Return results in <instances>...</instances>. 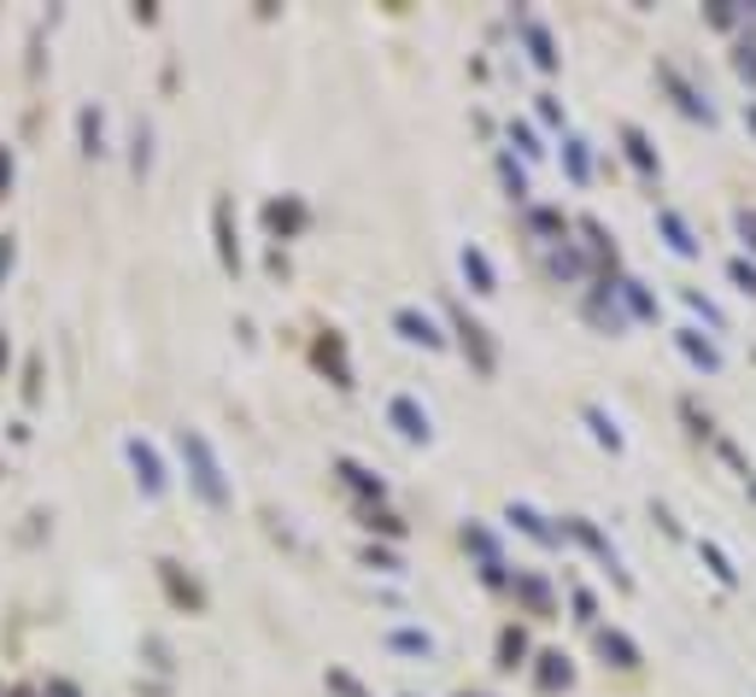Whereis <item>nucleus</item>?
<instances>
[{
	"label": "nucleus",
	"instance_id": "1",
	"mask_svg": "<svg viewBox=\"0 0 756 697\" xmlns=\"http://www.w3.org/2000/svg\"><path fill=\"white\" fill-rule=\"evenodd\" d=\"M182 463H188V481H194L200 499L212 510H229V481H223V463H217V451L200 428H182Z\"/></svg>",
	"mask_w": 756,
	"mask_h": 697
},
{
	"label": "nucleus",
	"instance_id": "2",
	"mask_svg": "<svg viewBox=\"0 0 756 697\" xmlns=\"http://www.w3.org/2000/svg\"><path fill=\"white\" fill-rule=\"evenodd\" d=\"M452 328H458L463 352L476 358V369H481V376H493V369H499V352H493V340H487V328H481L476 317H463V311H452Z\"/></svg>",
	"mask_w": 756,
	"mask_h": 697
},
{
	"label": "nucleus",
	"instance_id": "3",
	"mask_svg": "<svg viewBox=\"0 0 756 697\" xmlns=\"http://www.w3.org/2000/svg\"><path fill=\"white\" fill-rule=\"evenodd\" d=\"M387 422H394L405 440H417V445H422L428 434H435V428H428V410H422L417 399H405V393H399L394 404H387Z\"/></svg>",
	"mask_w": 756,
	"mask_h": 697
},
{
	"label": "nucleus",
	"instance_id": "4",
	"mask_svg": "<svg viewBox=\"0 0 756 697\" xmlns=\"http://www.w3.org/2000/svg\"><path fill=\"white\" fill-rule=\"evenodd\" d=\"M394 328H399V335L411 340V346H428V352H440V346H446V335L435 328V317L411 311V305H405V311H394Z\"/></svg>",
	"mask_w": 756,
	"mask_h": 697
},
{
	"label": "nucleus",
	"instance_id": "5",
	"mask_svg": "<svg viewBox=\"0 0 756 697\" xmlns=\"http://www.w3.org/2000/svg\"><path fill=\"white\" fill-rule=\"evenodd\" d=\"M674 346H681V352H686L692 363H698L704 376H715V369H722V346H715V340H704L698 328H681V335H674Z\"/></svg>",
	"mask_w": 756,
	"mask_h": 697
},
{
	"label": "nucleus",
	"instance_id": "6",
	"mask_svg": "<svg viewBox=\"0 0 756 697\" xmlns=\"http://www.w3.org/2000/svg\"><path fill=\"white\" fill-rule=\"evenodd\" d=\"M212 229H217V258H223V270H241V246H235V229H229V199L212 205Z\"/></svg>",
	"mask_w": 756,
	"mask_h": 697
},
{
	"label": "nucleus",
	"instance_id": "7",
	"mask_svg": "<svg viewBox=\"0 0 756 697\" xmlns=\"http://www.w3.org/2000/svg\"><path fill=\"white\" fill-rule=\"evenodd\" d=\"M130 463H135V475H141V486H147V499H159V492H165V469H159V458H153V445H141V440H130Z\"/></svg>",
	"mask_w": 756,
	"mask_h": 697
},
{
	"label": "nucleus",
	"instance_id": "8",
	"mask_svg": "<svg viewBox=\"0 0 756 697\" xmlns=\"http://www.w3.org/2000/svg\"><path fill=\"white\" fill-rule=\"evenodd\" d=\"M599 650H604V663H616V668H640V645L616 627H599Z\"/></svg>",
	"mask_w": 756,
	"mask_h": 697
},
{
	"label": "nucleus",
	"instance_id": "9",
	"mask_svg": "<svg viewBox=\"0 0 756 697\" xmlns=\"http://www.w3.org/2000/svg\"><path fill=\"white\" fill-rule=\"evenodd\" d=\"M463 276H469L476 294H499V276H493V264H487L481 246H463Z\"/></svg>",
	"mask_w": 756,
	"mask_h": 697
},
{
	"label": "nucleus",
	"instance_id": "10",
	"mask_svg": "<svg viewBox=\"0 0 756 697\" xmlns=\"http://www.w3.org/2000/svg\"><path fill=\"white\" fill-rule=\"evenodd\" d=\"M569 533H575V540H581V545L592 551V557H604L610 568H616V551H610V540H604V533H599V527H592L586 516H575V522H569ZM616 581H627V574H622V568H616Z\"/></svg>",
	"mask_w": 756,
	"mask_h": 697
},
{
	"label": "nucleus",
	"instance_id": "11",
	"mask_svg": "<svg viewBox=\"0 0 756 697\" xmlns=\"http://www.w3.org/2000/svg\"><path fill=\"white\" fill-rule=\"evenodd\" d=\"M510 522H517L528 540H540V545H558V527H545L540 510H528V504H510Z\"/></svg>",
	"mask_w": 756,
	"mask_h": 697
},
{
	"label": "nucleus",
	"instance_id": "12",
	"mask_svg": "<svg viewBox=\"0 0 756 697\" xmlns=\"http://www.w3.org/2000/svg\"><path fill=\"white\" fill-rule=\"evenodd\" d=\"M622 147H627V158H633V171H640V176H657V153H651V141L633 130V123L622 130Z\"/></svg>",
	"mask_w": 756,
	"mask_h": 697
},
{
	"label": "nucleus",
	"instance_id": "13",
	"mask_svg": "<svg viewBox=\"0 0 756 697\" xmlns=\"http://www.w3.org/2000/svg\"><path fill=\"white\" fill-rule=\"evenodd\" d=\"M657 223H663V235H668V246L681 258H698V240H692V229L681 223V212H657Z\"/></svg>",
	"mask_w": 756,
	"mask_h": 697
},
{
	"label": "nucleus",
	"instance_id": "14",
	"mask_svg": "<svg viewBox=\"0 0 756 697\" xmlns=\"http://www.w3.org/2000/svg\"><path fill=\"white\" fill-rule=\"evenodd\" d=\"M663 82H668L674 94H681V112H686V117H704V123H715V106H709V100H698V94L686 89V82H681V71H663Z\"/></svg>",
	"mask_w": 756,
	"mask_h": 697
},
{
	"label": "nucleus",
	"instance_id": "15",
	"mask_svg": "<svg viewBox=\"0 0 756 697\" xmlns=\"http://www.w3.org/2000/svg\"><path fill=\"white\" fill-rule=\"evenodd\" d=\"M517 598L534 615H551V586L540 581V574H517Z\"/></svg>",
	"mask_w": 756,
	"mask_h": 697
},
{
	"label": "nucleus",
	"instance_id": "16",
	"mask_svg": "<svg viewBox=\"0 0 756 697\" xmlns=\"http://www.w3.org/2000/svg\"><path fill=\"white\" fill-rule=\"evenodd\" d=\"M522 35H528V48H534V65H540V71H558V48H551L545 24H534V18H528V24H522Z\"/></svg>",
	"mask_w": 756,
	"mask_h": 697
},
{
	"label": "nucleus",
	"instance_id": "17",
	"mask_svg": "<svg viewBox=\"0 0 756 697\" xmlns=\"http://www.w3.org/2000/svg\"><path fill=\"white\" fill-rule=\"evenodd\" d=\"M569 680H575V668H569V656L545 650V656H540V686H545V691H558V686H569Z\"/></svg>",
	"mask_w": 756,
	"mask_h": 697
},
{
	"label": "nucleus",
	"instance_id": "18",
	"mask_svg": "<svg viewBox=\"0 0 756 697\" xmlns=\"http://www.w3.org/2000/svg\"><path fill=\"white\" fill-rule=\"evenodd\" d=\"M159 574H165V586H171V598H176V604H188V609H200V604H206V598H200V586H194V581H182V568H176V563H159Z\"/></svg>",
	"mask_w": 756,
	"mask_h": 697
},
{
	"label": "nucleus",
	"instance_id": "19",
	"mask_svg": "<svg viewBox=\"0 0 756 697\" xmlns=\"http://www.w3.org/2000/svg\"><path fill=\"white\" fill-rule=\"evenodd\" d=\"M317 363H335V387H353V369H346V346L329 335V340H317Z\"/></svg>",
	"mask_w": 756,
	"mask_h": 697
},
{
	"label": "nucleus",
	"instance_id": "20",
	"mask_svg": "<svg viewBox=\"0 0 756 697\" xmlns=\"http://www.w3.org/2000/svg\"><path fill=\"white\" fill-rule=\"evenodd\" d=\"M340 475H346V486H358V492H364V499H381V475H370V469H358L353 458H346V463H340Z\"/></svg>",
	"mask_w": 756,
	"mask_h": 697
},
{
	"label": "nucleus",
	"instance_id": "21",
	"mask_svg": "<svg viewBox=\"0 0 756 697\" xmlns=\"http://www.w3.org/2000/svg\"><path fill=\"white\" fill-rule=\"evenodd\" d=\"M551 270H558V276H569V281H575V276H586V258L575 253V246H551Z\"/></svg>",
	"mask_w": 756,
	"mask_h": 697
},
{
	"label": "nucleus",
	"instance_id": "22",
	"mask_svg": "<svg viewBox=\"0 0 756 697\" xmlns=\"http://www.w3.org/2000/svg\"><path fill=\"white\" fill-rule=\"evenodd\" d=\"M528 656V639H522V627H504V639H499V668H517Z\"/></svg>",
	"mask_w": 756,
	"mask_h": 697
},
{
	"label": "nucleus",
	"instance_id": "23",
	"mask_svg": "<svg viewBox=\"0 0 756 697\" xmlns=\"http://www.w3.org/2000/svg\"><path fill=\"white\" fill-rule=\"evenodd\" d=\"M387 645H394V650H405V656H428V650H435V639H428V633H417V627H399V633H394V639H387Z\"/></svg>",
	"mask_w": 756,
	"mask_h": 697
},
{
	"label": "nucleus",
	"instance_id": "24",
	"mask_svg": "<svg viewBox=\"0 0 756 697\" xmlns=\"http://www.w3.org/2000/svg\"><path fill=\"white\" fill-rule=\"evenodd\" d=\"M528 229L545 235V240H563V217H558V212H545V205H534V212H528Z\"/></svg>",
	"mask_w": 756,
	"mask_h": 697
},
{
	"label": "nucleus",
	"instance_id": "25",
	"mask_svg": "<svg viewBox=\"0 0 756 697\" xmlns=\"http://www.w3.org/2000/svg\"><path fill=\"white\" fill-rule=\"evenodd\" d=\"M563 158H569V176H575V182H586V176H592L586 141H575V135H569V141H563Z\"/></svg>",
	"mask_w": 756,
	"mask_h": 697
},
{
	"label": "nucleus",
	"instance_id": "26",
	"mask_svg": "<svg viewBox=\"0 0 756 697\" xmlns=\"http://www.w3.org/2000/svg\"><path fill=\"white\" fill-rule=\"evenodd\" d=\"M592 322H604L610 335H616V328H622V311H616V299H610L604 287H599V294H592Z\"/></svg>",
	"mask_w": 756,
	"mask_h": 697
},
{
	"label": "nucleus",
	"instance_id": "27",
	"mask_svg": "<svg viewBox=\"0 0 756 697\" xmlns=\"http://www.w3.org/2000/svg\"><path fill=\"white\" fill-rule=\"evenodd\" d=\"M622 294H627V305H633V317H657V299H651L640 281H622Z\"/></svg>",
	"mask_w": 756,
	"mask_h": 697
},
{
	"label": "nucleus",
	"instance_id": "28",
	"mask_svg": "<svg viewBox=\"0 0 756 697\" xmlns=\"http://www.w3.org/2000/svg\"><path fill=\"white\" fill-rule=\"evenodd\" d=\"M704 563H709V574H715V581H722V586H733V581H739V568H733L727 557H722V551H715V545H704Z\"/></svg>",
	"mask_w": 756,
	"mask_h": 697
},
{
	"label": "nucleus",
	"instance_id": "29",
	"mask_svg": "<svg viewBox=\"0 0 756 697\" xmlns=\"http://www.w3.org/2000/svg\"><path fill=\"white\" fill-rule=\"evenodd\" d=\"M586 422H592V434H599V440H604L610 451H622V434H616V428L604 422V410H586Z\"/></svg>",
	"mask_w": 756,
	"mask_h": 697
},
{
	"label": "nucleus",
	"instance_id": "30",
	"mask_svg": "<svg viewBox=\"0 0 756 697\" xmlns=\"http://www.w3.org/2000/svg\"><path fill=\"white\" fill-rule=\"evenodd\" d=\"M499 171H504V188H510V199H528V182H522V171L510 158H499Z\"/></svg>",
	"mask_w": 756,
	"mask_h": 697
},
{
	"label": "nucleus",
	"instance_id": "31",
	"mask_svg": "<svg viewBox=\"0 0 756 697\" xmlns=\"http://www.w3.org/2000/svg\"><path fill=\"white\" fill-rule=\"evenodd\" d=\"M727 276L739 281L745 294H756V264H745V258H733V264H727Z\"/></svg>",
	"mask_w": 756,
	"mask_h": 697
},
{
	"label": "nucleus",
	"instance_id": "32",
	"mask_svg": "<svg viewBox=\"0 0 756 697\" xmlns=\"http://www.w3.org/2000/svg\"><path fill=\"white\" fill-rule=\"evenodd\" d=\"M83 153H100V112H83Z\"/></svg>",
	"mask_w": 756,
	"mask_h": 697
},
{
	"label": "nucleus",
	"instance_id": "33",
	"mask_svg": "<svg viewBox=\"0 0 756 697\" xmlns=\"http://www.w3.org/2000/svg\"><path fill=\"white\" fill-rule=\"evenodd\" d=\"M329 691H340V697H364V686L353 680V674H340V668H329Z\"/></svg>",
	"mask_w": 756,
	"mask_h": 697
},
{
	"label": "nucleus",
	"instance_id": "34",
	"mask_svg": "<svg viewBox=\"0 0 756 697\" xmlns=\"http://www.w3.org/2000/svg\"><path fill=\"white\" fill-rule=\"evenodd\" d=\"M709 24H715V30H733V24H739V12H733L727 0H715V7H709Z\"/></svg>",
	"mask_w": 756,
	"mask_h": 697
},
{
	"label": "nucleus",
	"instance_id": "35",
	"mask_svg": "<svg viewBox=\"0 0 756 697\" xmlns=\"http://www.w3.org/2000/svg\"><path fill=\"white\" fill-rule=\"evenodd\" d=\"M270 223H276V229H294V223H299V205H270Z\"/></svg>",
	"mask_w": 756,
	"mask_h": 697
},
{
	"label": "nucleus",
	"instance_id": "36",
	"mask_svg": "<svg viewBox=\"0 0 756 697\" xmlns=\"http://www.w3.org/2000/svg\"><path fill=\"white\" fill-rule=\"evenodd\" d=\"M370 527H381V533H405V522H399V516H387V510H376Z\"/></svg>",
	"mask_w": 756,
	"mask_h": 697
},
{
	"label": "nucleus",
	"instance_id": "37",
	"mask_svg": "<svg viewBox=\"0 0 756 697\" xmlns=\"http://www.w3.org/2000/svg\"><path fill=\"white\" fill-rule=\"evenodd\" d=\"M739 235L756 246V212H739Z\"/></svg>",
	"mask_w": 756,
	"mask_h": 697
},
{
	"label": "nucleus",
	"instance_id": "38",
	"mask_svg": "<svg viewBox=\"0 0 756 697\" xmlns=\"http://www.w3.org/2000/svg\"><path fill=\"white\" fill-rule=\"evenodd\" d=\"M7 182H12V153L0 147V194H7Z\"/></svg>",
	"mask_w": 756,
	"mask_h": 697
},
{
	"label": "nucleus",
	"instance_id": "39",
	"mask_svg": "<svg viewBox=\"0 0 756 697\" xmlns=\"http://www.w3.org/2000/svg\"><path fill=\"white\" fill-rule=\"evenodd\" d=\"M739 71H745V76L756 82V48H745V53H739Z\"/></svg>",
	"mask_w": 756,
	"mask_h": 697
},
{
	"label": "nucleus",
	"instance_id": "40",
	"mask_svg": "<svg viewBox=\"0 0 756 697\" xmlns=\"http://www.w3.org/2000/svg\"><path fill=\"white\" fill-rule=\"evenodd\" d=\"M48 697H76V686H71V680H53V686H48Z\"/></svg>",
	"mask_w": 756,
	"mask_h": 697
},
{
	"label": "nucleus",
	"instance_id": "41",
	"mask_svg": "<svg viewBox=\"0 0 756 697\" xmlns=\"http://www.w3.org/2000/svg\"><path fill=\"white\" fill-rule=\"evenodd\" d=\"M12 270V240H0V276Z\"/></svg>",
	"mask_w": 756,
	"mask_h": 697
},
{
	"label": "nucleus",
	"instance_id": "42",
	"mask_svg": "<svg viewBox=\"0 0 756 697\" xmlns=\"http://www.w3.org/2000/svg\"><path fill=\"white\" fill-rule=\"evenodd\" d=\"M0 369H7V335H0Z\"/></svg>",
	"mask_w": 756,
	"mask_h": 697
},
{
	"label": "nucleus",
	"instance_id": "43",
	"mask_svg": "<svg viewBox=\"0 0 756 697\" xmlns=\"http://www.w3.org/2000/svg\"><path fill=\"white\" fill-rule=\"evenodd\" d=\"M750 130H756V106H750Z\"/></svg>",
	"mask_w": 756,
	"mask_h": 697
},
{
	"label": "nucleus",
	"instance_id": "44",
	"mask_svg": "<svg viewBox=\"0 0 756 697\" xmlns=\"http://www.w3.org/2000/svg\"><path fill=\"white\" fill-rule=\"evenodd\" d=\"M12 697H30V691H12Z\"/></svg>",
	"mask_w": 756,
	"mask_h": 697
}]
</instances>
